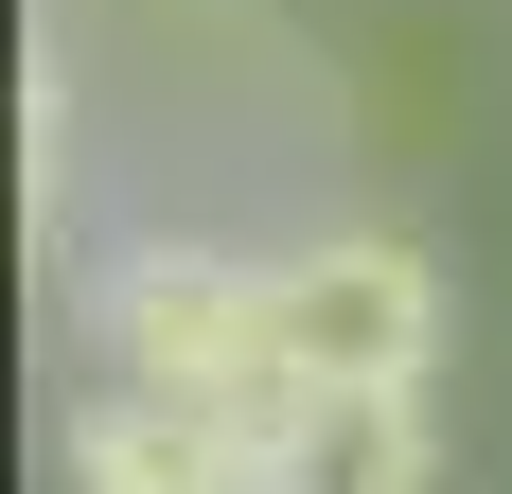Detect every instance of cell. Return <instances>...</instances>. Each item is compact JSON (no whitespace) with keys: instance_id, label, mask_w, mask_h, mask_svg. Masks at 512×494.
<instances>
[{"instance_id":"obj_3","label":"cell","mask_w":512,"mask_h":494,"mask_svg":"<svg viewBox=\"0 0 512 494\" xmlns=\"http://www.w3.org/2000/svg\"><path fill=\"white\" fill-rule=\"evenodd\" d=\"M248 494H424V389H301L248 442Z\"/></svg>"},{"instance_id":"obj_4","label":"cell","mask_w":512,"mask_h":494,"mask_svg":"<svg viewBox=\"0 0 512 494\" xmlns=\"http://www.w3.org/2000/svg\"><path fill=\"white\" fill-rule=\"evenodd\" d=\"M71 494H248V442L106 371V389L71 406Z\"/></svg>"},{"instance_id":"obj_2","label":"cell","mask_w":512,"mask_h":494,"mask_svg":"<svg viewBox=\"0 0 512 494\" xmlns=\"http://www.w3.org/2000/svg\"><path fill=\"white\" fill-rule=\"evenodd\" d=\"M265 283H283V371L301 389H424L442 265L407 230H301V247H265Z\"/></svg>"},{"instance_id":"obj_1","label":"cell","mask_w":512,"mask_h":494,"mask_svg":"<svg viewBox=\"0 0 512 494\" xmlns=\"http://www.w3.org/2000/svg\"><path fill=\"white\" fill-rule=\"evenodd\" d=\"M89 353L124 389L230 424V442H265V424L301 406V371H283V283H265V247H230V230H142L89 283Z\"/></svg>"}]
</instances>
